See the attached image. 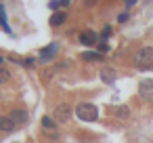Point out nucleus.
Returning a JSON list of instances; mask_svg holds the SVG:
<instances>
[{"label":"nucleus","instance_id":"aec40b11","mask_svg":"<svg viewBox=\"0 0 153 143\" xmlns=\"http://www.w3.org/2000/svg\"><path fill=\"white\" fill-rule=\"evenodd\" d=\"M124 2H126V7H132V4L136 2V0H124Z\"/></svg>","mask_w":153,"mask_h":143},{"label":"nucleus","instance_id":"20e7f679","mask_svg":"<svg viewBox=\"0 0 153 143\" xmlns=\"http://www.w3.org/2000/svg\"><path fill=\"white\" fill-rule=\"evenodd\" d=\"M71 105H67V103H61V105H57V109H55V120L57 122H69V118H71Z\"/></svg>","mask_w":153,"mask_h":143},{"label":"nucleus","instance_id":"f3484780","mask_svg":"<svg viewBox=\"0 0 153 143\" xmlns=\"http://www.w3.org/2000/svg\"><path fill=\"white\" fill-rule=\"evenodd\" d=\"M117 116H128V107H120L117 109Z\"/></svg>","mask_w":153,"mask_h":143},{"label":"nucleus","instance_id":"a211bd4d","mask_svg":"<svg viewBox=\"0 0 153 143\" xmlns=\"http://www.w3.org/2000/svg\"><path fill=\"white\" fill-rule=\"evenodd\" d=\"M126 19H128V13H122V15H120V17H117V21H120V23H124V21H126Z\"/></svg>","mask_w":153,"mask_h":143},{"label":"nucleus","instance_id":"f03ea898","mask_svg":"<svg viewBox=\"0 0 153 143\" xmlns=\"http://www.w3.org/2000/svg\"><path fill=\"white\" fill-rule=\"evenodd\" d=\"M134 65L138 70H149L153 67V46H143L134 55Z\"/></svg>","mask_w":153,"mask_h":143},{"label":"nucleus","instance_id":"f8f14e48","mask_svg":"<svg viewBox=\"0 0 153 143\" xmlns=\"http://www.w3.org/2000/svg\"><path fill=\"white\" fill-rule=\"evenodd\" d=\"M101 57H103V55H101L99 51H97V53H94V51H86V53H82V59H84V61H99Z\"/></svg>","mask_w":153,"mask_h":143},{"label":"nucleus","instance_id":"4be33fe9","mask_svg":"<svg viewBox=\"0 0 153 143\" xmlns=\"http://www.w3.org/2000/svg\"><path fill=\"white\" fill-rule=\"evenodd\" d=\"M2 61H4V59H2V57H0V63H2Z\"/></svg>","mask_w":153,"mask_h":143},{"label":"nucleus","instance_id":"7ed1b4c3","mask_svg":"<svg viewBox=\"0 0 153 143\" xmlns=\"http://www.w3.org/2000/svg\"><path fill=\"white\" fill-rule=\"evenodd\" d=\"M138 97L145 101H153V80L151 78H145L138 82Z\"/></svg>","mask_w":153,"mask_h":143},{"label":"nucleus","instance_id":"423d86ee","mask_svg":"<svg viewBox=\"0 0 153 143\" xmlns=\"http://www.w3.org/2000/svg\"><path fill=\"white\" fill-rule=\"evenodd\" d=\"M57 53H59V42H51L46 49L40 51V61H44V63H46V61H53Z\"/></svg>","mask_w":153,"mask_h":143},{"label":"nucleus","instance_id":"ddd939ff","mask_svg":"<svg viewBox=\"0 0 153 143\" xmlns=\"http://www.w3.org/2000/svg\"><path fill=\"white\" fill-rule=\"evenodd\" d=\"M0 25H2V30L7 34H11V28H9V21H7V15H4V9L0 7Z\"/></svg>","mask_w":153,"mask_h":143},{"label":"nucleus","instance_id":"2eb2a0df","mask_svg":"<svg viewBox=\"0 0 153 143\" xmlns=\"http://www.w3.org/2000/svg\"><path fill=\"white\" fill-rule=\"evenodd\" d=\"M9 78H11V74L4 70V67H0V84H4V82H9Z\"/></svg>","mask_w":153,"mask_h":143},{"label":"nucleus","instance_id":"0eeeda50","mask_svg":"<svg viewBox=\"0 0 153 143\" xmlns=\"http://www.w3.org/2000/svg\"><path fill=\"white\" fill-rule=\"evenodd\" d=\"M42 130H44V133H48V135H51V139H59L57 124H55V120H53V118H48V116H44V118H42Z\"/></svg>","mask_w":153,"mask_h":143},{"label":"nucleus","instance_id":"412c9836","mask_svg":"<svg viewBox=\"0 0 153 143\" xmlns=\"http://www.w3.org/2000/svg\"><path fill=\"white\" fill-rule=\"evenodd\" d=\"M84 2H86L88 7H92V4H94V0H84Z\"/></svg>","mask_w":153,"mask_h":143},{"label":"nucleus","instance_id":"6e6552de","mask_svg":"<svg viewBox=\"0 0 153 143\" xmlns=\"http://www.w3.org/2000/svg\"><path fill=\"white\" fill-rule=\"evenodd\" d=\"M97 40H99V36L94 32H90V30H86V32L80 34V44H84V46H94Z\"/></svg>","mask_w":153,"mask_h":143},{"label":"nucleus","instance_id":"6ab92c4d","mask_svg":"<svg viewBox=\"0 0 153 143\" xmlns=\"http://www.w3.org/2000/svg\"><path fill=\"white\" fill-rule=\"evenodd\" d=\"M109 34H111V28H109V25H107V28H105V30H103V40H105V38H107V36H109Z\"/></svg>","mask_w":153,"mask_h":143},{"label":"nucleus","instance_id":"39448f33","mask_svg":"<svg viewBox=\"0 0 153 143\" xmlns=\"http://www.w3.org/2000/svg\"><path fill=\"white\" fill-rule=\"evenodd\" d=\"M9 118L17 124V128H19V126H25V124L30 122V114H27L25 109H13V112L9 114Z\"/></svg>","mask_w":153,"mask_h":143},{"label":"nucleus","instance_id":"1a4fd4ad","mask_svg":"<svg viewBox=\"0 0 153 143\" xmlns=\"http://www.w3.org/2000/svg\"><path fill=\"white\" fill-rule=\"evenodd\" d=\"M15 128H17V124L9 116H0V130H2V133H13Z\"/></svg>","mask_w":153,"mask_h":143},{"label":"nucleus","instance_id":"9b49d317","mask_svg":"<svg viewBox=\"0 0 153 143\" xmlns=\"http://www.w3.org/2000/svg\"><path fill=\"white\" fill-rule=\"evenodd\" d=\"M101 78H103L105 84H113V80H115V72L109 70V67H103V70H101Z\"/></svg>","mask_w":153,"mask_h":143},{"label":"nucleus","instance_id":"9d476101","mask_svg":"<svg viewBox=\"0 0 153 143\" xmlns=\"http://www.w3.org/2000/svg\"><path fill=\"white\" fill-rule=\"evenodd\" d=\"M65 19H67V15H65V11H57V13H53L51 15V25L53 28H59V25H63L65 23Z\"/></svg>","mask_w":153,"mask_h":143},{"label":"nucleus","instance_id":"4468645a","mask_svg":"<svg viewBox=\"0 0 153 143\" xmlns=\"http://www.w3.org/2000/svg\"><path fill=\"white\" fill-rule=\"evenodd\" d=\"M67 4H69V0H53V2H51L48 7L55 11V9H65Z\"/></svg>","mask_w":153,"mask_h":143},{"label":"nucleus","instance_id":"dca6fc26","mask_svg":"<svg viewBox=\"0 0 153 143\" xmlns=\"http://www.w3.org/2000/svg\"><path fill=\"white\" fill-rule=\"evenodd\" d=\"M99 51H101V53L109 51V46H107V42H105V40H103V42H99Z\"/></svg>","mask_w":153,"mask_h":143},{"label":"nucleus","instance_id":"f257e3e1","mask_svg":"<svg viewBox=\"0 0 153 143\" xmlns=\"http://www.w3.org/2000/svg\"><path fill=\"white\" fill-rule=\"evenodd\" d=\"M74 112H76V116H78L82 122H97V118H99V107H97L94 103H88V101L78 103Z\"/></svg>","mask_w":153,"mask_h":143}]
</instances>
